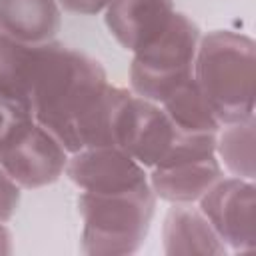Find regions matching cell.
Segmentation results:
<instances>
[{
	"label": "cell",
	"instance_id": "cell-1",
	"mask_svg": "<svg viewBox=\"0 0 256 256\" xmlns=\"http://www.w3.org/2000/svg\"><path fill=\"white\" fill-rule=\"evenodd\" d=\"M108 84L102 64L88 54L58 42L40 44L30 94L32 116L70 154L84 150Z\"/></svg>",
	"mask_w": 256,
	"mask_h": 256
},
{
	"label": "cell",
	"instance_id": "cell-2",
	"mask_svg": "<svg viewBox=\"0 0 256 256\" xmlns=\"http://www.w3.org/2000/svg\"><path fill=\"white\" fill-rule=\"evenodd\" d=\"M194 80L220 124L254 118L256 46L246 34L214 30L200 38Z\"/></svg>",
	"mask_w": 256,
	"mask_h": 256
},
{
	"label": "cell",
	"instance_id": "cell-3",
	"mask_svg": "<svg viewBox=\"0 0 256 256\" xmlns=\"http://www.w3.org/2000/svg\"><path fill=\"white\" fill-rule=\"evenodd\" d=\"M156 196L150 186L122 194L78 196L82 252L90 256H126L140 250L154 216Z\"/></svg>",
	"mask_w": 256,
	"mask_h": 256
},
{
	"label": "cell",
	"instance_id": "cell-4",
	"mask_svg": "<svg viewBox=\"0 0 256 256\" xmlns=\"http://www.w3.org/2000/svg\"><path fill=\"white\" fill-rule=\"evenodd\" d=\"M70 152L32 112L0 104V168L22 188L36 190L64 176Z\"/></svg>",
	"mask_w": 256,
	"mask_h": 256
},
{
	"label": "cell",
	"instance_id": "cell-5",
	"mask_svg": "<svg viewBox=\"0 0 256 256\" xmlns=\"http://www.w3.org/2000/svg\"><path fill=\"white\" fill-rule=\"evenodd\" d=\"M198 26L182 12H174L164 32L134 54L130 86L140 98L162 104L182 82L194 76V58L200 44Z\"/></svg>",
	"mask_w": 256,
	"mask_h": 256
},
{
	"label": "cell",
	"instance_id": "cell-6",
	"mask_svg": "<svg viewBox=\"0 0 256 256\" xmlns=\"http://www.w3.org/2000/svg\"><path fill=\"white\" fill-rule=\"evenodd\" d=\"M198 210L232 252L256 248V188L254 180L220 178L200 200Z\"/></svg>",
	"mask_w": 256,
	"mask_h": 256
},
{
	"label": "cell",
	"instance_id": "cell-7",
	"mask_svg": "<svg viewBox=\"0 0 256 256\" xmlns=\"http://www.w3.org/2000/svg\"><path fill=\"white\" fill-rule=\"evenodd\" d=\"M182 130H178L160 104L130 92L122 106L116 146L128 152L146 170L162 164L174 150Z\"/></svg>",
	"mask_w": 256,
	"mask_h": 256
},
{
	"label": "cell",
	"instance_id": "cell-8",
	"mask_svg": "<svg viewBox=\"0 0 256 256\" xmlns=\"http://www.w3.org/2000/svg\"><path fill=\"white\" fill-rule=\"evenodd\" d=\"M64 174L88 194H122L150 186L146 168L114 146L84 148L70 154Z\"/></svg>",
	"mask_w": 256,
	"mask_h": 256
},
{
	"label": "cell",
	"instance_id": "cell-9",
	"mask_svg": "<svg viewBox=\"0 0 256 256\" xmlns=\"http://www.w3.org/2000/svg\"><path fill=\"white\" fill-rule=\"evenodd\" d=\"M174 12L172 0H112L104 22L114 40L136 54L164 32Z\"/></svg>",
	"mask_w": 256,
	"mask_h": 256
},
{
	"label": "cell",
	"instance_id": "cell-10",
	"mask_svg": "<svg viewBox=\"0 0 256 256\" xmlns=\"http://www.w3.org/2000/svg\"><path fill=\"white\" fill-rule=\"evenodd\" d=\"M220 178H224V170L214 154L152 168L148 174V184L154 196L160 200L170 204H194Z\"/></svg>",
	"mask_w": 256,
	"mask_h": 256
},
{
	"label": "cell",
	"instance_id": "cell-11",
	"mask_svg": "<svg viewBox=\"0 0 256 256\" xmlns=\"http://www.w3.org/2000/svg\"><path fill=\"white\" fill-rule=\"evenodd\" d=\"M162 244L170 256H220L228 252L206 216L190 204H174L168 210L162 226Z\"/></svg>",
	"mask_w": 256,
	"mask_h": 256
},
{
	"label": "cell",
	"instance_id": "cell-12",
	"mask_svg": "<svg viewBox=\"0 0 256 256\" xmlns=\"http://www.w3.org/2000/svg\"><path fill=\"white\" fill-rule=\"evenodd\" d=\"M62 24L56 0H0V34L24 44L52 42Z\"/></svg>",
	"mask_w": 256,
	"mask_h": 256
},
{
	"label": "cell",
	"instance_id": "cell-13",
	"mask_svg": "<svg viewBox=\"0 0 256 256\" xmlns=\"http://www.w3.org/2000/svg\"><path fill=\"white\" fill-rule=\"evenodd\" d=\"M40 44H24L0 34V104L30 110V94Z\"/></svg>",
	"mask_w": 256,
	"mask_h": 256
},
{
	"label": "cell",
	"instance_id": "cell-14",
	"mask_svg": "<svg viewBox=\"0 0 256 256\" xmlns=\"http://www.w3.org/2000/svg\"><path fill=\"white\" fill-rule=\"evenodd\" d=\"M160 108L172 120V124L190 134H218L222 124L206 102L202 90L198 88L194 76L182 82L162 104Z\"/></svg>",
	"mask_w": 256,
	"mask_h": 256
},
{
	"label": "cell",
	"instance_id": "cell-15",
	"mask_svg": "<svg viewBox=\"0 0 256 256\" xmlns=\"http://www.w3.org/2000/svg\"><path fill=\"white\" fill-rule=\"evenodd\" d=\"M216 158L230 176L254 180V118L220 128L216 134Z\"/></svg>",
	"mask_w": 256,
	"mask_h": 256
},
{
	"label": "cell",
	"instance_id": "cell-16",
	"mask_svg": "<svg viewBox=\"0 0 256 256\" xmlns=\"http://www.w3.org/2000/svg\"><path fill=\"white\" fill-rule=\"evenodd\" d=\"M22 198V188L0 168V222L6 224L14 218Z\"/></svg>",
	"mask_w": 256,
	"mask_h": 256
},
{
	"label": "cell",
	"instance_id": "cell-17",
	"mask_svg": "<svg viewBox=\"0 0 256 256\" xmlns=\"http://www.w3.org/2000/svg\"><path fill=\"white\" fill-rule=\"evenodd\" d=\"M56 2L66 12L82 14V16H94V14L104 12L112 0H56Z\"/></svg>",
	"mask_w": 256,
	"mask_h": 256
},
{
	"label": "cell",
	"instance_id": "cell-18",
	"mask_svg": "<svg viewBox=\"0 0 256 256\" xmlns=\"http://www.w3.org/2000/svg\"><path fill=\"white\" fill-rule=\"evenodd\" d=\"M12 250H14L12 232L6 228V224L0 222V256H4V254H12Z\"/></svg>",
	"mask_w": 256,
	"mask_h": 256
}]
</instances>
